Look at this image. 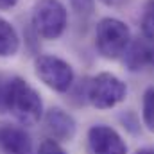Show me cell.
Listing matches in <instances>:
<instances>
[{
	"label": "cell",
	"mask_w": 154,
	"mask_h": 154,
	"mask_svg": "<svg viewBox=\"0 0 154 154\" xmlns=\"http://www.w3.org/2000/svg\"><path fill=\"white\" fill-rule=\"evenodd\" d=\"M7 109L22 125H36L43 116L39 93L22 77H9L0 84V111Z\"/></svg>",
	"instance_id": "6da1fadb"
},
{
	"label": "cell",
	"mask_w": 154,
	"mask_h": 154,
	"mask_svg": "<svg viewBox=\"0 0 154 154\" xmlns=\"http://www.w3.org/2000/svg\"><path fill=\"white\" fill-rule=\"evenodd\" d=\"M131 41L129 27L116 18H102L95 29V47L106 59H118Z\"/></svg>",
	"instance_id": "7a4b0ae2"
},
{
	"label": "cell",
	"mask_w": 154,
	"mask_h": 154,
	"mask_svg": "<svg viewBox=\"0 0 154 154\" xmlns=\"http://www.w3.org/2000/svg\"><path fill=\"white\" fill-rule=\"evenodd\" d=\"M127 95V86L109 72H100L90 79L86 88V97L90 104L97 109H111L120 104Z\"/></svg>",
	"instance_id": "3957f363"
},
{
	"label": "cell",
	"mask_w": 154,
	"mask_h": 154,
	"mask_svg": "<svg viewBox=\"0 0 154 154\" xmlns=\"http://www.w3.org/2000/svg\"><path fill=\"white\" fill-rule=\"evenodd\" d=\"M66 7L59 0H39L32 9V25L43 39H57L66 29Z\"/></svg>",
	"instance_id": "277c9868"
},
{
	"label": "cell",
	"mask_w": 154,
	"mask_h": 154,
	"mask_svg": "<svg viewBox=\"0 0 154 154\" xmlns=\"http://www.w3.org/2000/svg\"><path fill=\"white\" fill-rule=\"evenodd\" d=\"M34 74L43 84L59 93L68 91L74 84V68L56 56H38L34 59Z\"/></svg>",
	"instance_id": "5b68a950"
},
{
	"label": "cell",
	"mask_w": 154,
	"mask_h": 154,
	"mask_svg": "<svg viewBox=\"0 0 154 154\" xmlns=\"http://www.w3.org/2000/svg\"><path fill=\"white\" fill-rule=\"evenodd\" d=\"M88 143L93 154H127V145L122 136L109 125H91L88 131Z\"/></svg>",
	"instance_id": "8992f818"
},
{
	"label": "cell",
	"mask_w": 154,
	"mask_h": 154,
	"mask_svg": "<svg viewBox=\"0 0 154 154\" xmlns=\"http://www.w3.org/2000/svg\"><path fill=\"white\" fill-rule=\"evenodd\" d=\"M43 124H45V131L50 136V140H56L57 143L70 142L75 136L77 124L74 116L63 111L61 108H50L43 116Z\"/></svg>",
	"instance_id": "52a82bcc"
},
{
	"label": "cell",
	"mask_w": 154,
	"mask_h": 154,
	"mask_svg": "<svg viewBox=\"0 0 154 154\" xmlns=\"http://www.w3.org/2000/svg\"><path fill=\"white\" fill-rule=\"evenodd\" d=\"M0 149L5 154H31L32 140L23 127L0 124Z\"/></svg>",
	"instance_id": "ba28073f"
},
{
	"label": "cell",
	"mask_w": 154,
	"mask_h": 154,
	"mask_svg": "<svg viewBox=\"0 0 154 154\" xmlns=\"http://www.w3.org/2000/svg\"><path fill=\"white\" fill-rule=\"evenodd\" d=\"M125 65L131 72L154 68V41L147 38H138L129 43L125 50Z\"/></svg>",
	"instance_id": "9c48e42d"
},
{
	"label": "cell",
	"mask_w": 154,
	"mask_h": 154,
	"mask_svg": "<svg viewBox=\"0 0 154 154\" xmlns=\"http://www.w3.org/2000/svg\"><path fill=\"white\" fill-rule=\"evenodd\" d=\"M20 48V38L14 31V27L0 18V57H11Z\"/></svg>",
	"instance_id": "30bf717a"
},
{
	"label": "cell",
	"mask_w": 154,
	"mask_h": 154,
	"mask_svg": "<svg viewBox=\"0 0 154 154\" xmlns=\"http://www.w3.org/2000/svg\"><path fill=\"white\" fill-rule=\"evenodd\" d=\"M142 116H143V124L147 125V129L154 133V86H149L143 93Z\"/></svg>",
	"instance_id": "8fae6325"
},
{
	"label": "cell",
	"mask_w": 154,
	"mask_h": 154,
	"mask_svg": "<svg viewBox=\"0 0 154 154\" xmlns=\"http://www.w3.org/2000/svg\"><path fill=\"white\" fill-rule=\"evenodd\" d=\"M142 32L143 38L154 41V0H149L142 14Z\"/></svg>",
	"instance_id": "7c38bea8"
},
{
	"label": "cell",
	"mask_w": 154,
	"mask_h": 154,
	"mask_svg": "<svg viewBox=\"0 0 154 154\" xmlns=\"http://www.w3.org/2000/svg\"><path fill=\"white\" fill-rule=\"evenodd\" d=\"M72 9L81 16H90L95 9V0H70Z\"/></svg>",
	"instance_id": "4fadbf2b"
},
{
	"label": "cell",
	"mask_w": 154,
	"mask_h": 154,
	"mask_svg": "<svg viewBox=\"0 0 154 154\" xmlns=\"http://www.w3.org/2000/svg\"><path fill=\"white\" fill-rule=\"evenodd\" d=\"M38 154H66V151L56 142V140H45V142H41V145H39L38 149Z\"/></svg>",
	"instance_id": "5bb4252c"
},
{
	"label": "cell",
	"mask_w": 154,
	"mask_h": 154,
	"mask_svg": "<svg viewBox=\"0 0 154 154\" xmlns=\"http://www.w3.org/2000/svg\"><path fill=\"white\" fill-rule=\"evenodd\" d=\"M18 0H0V11H5V9H11L16 5Z\"/></svg>",
	"instance_id": "9a60e30c"
},
{
	"label": "cell",
	"mask_w": 154,
	"mask_h": 154,
	"mask_svg": "<svg viewBox=\"0 0 154 154\" xmlns=\"http://www.w3.org/2000/svg\"><path fill=\"white\" fill-rule=\"evenodd\" d=\"M104 5H108V7H115V5H120L124 0H100Z\"/></svg>",
	"instance_id": "2e32d148"
},
{
	"label": "cell",
	"mask_w": 154,
	"mask_h": 154,
	"mask_svg": "<svg viewBox=\"0 0 154 154\" xmlns=\"http://www.w3.org/2000/svg\"><path fill=\"white\" fill-rule=\"evenodd\" d=\"M136 154H154V149L152 147H143V149L136 151Z\"/></svg>",
	"instance_id": "e0dca14e"
}]
</instances>
